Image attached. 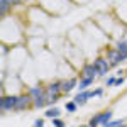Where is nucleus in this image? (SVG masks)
<instances>
[{
  "mask_svg": "<svg viewBox=\"0 0 127 127\" xmlns=\"http://www.w3.org/2000/svg\"><path fill=\"white\" fill-rule=\"evenodd\" d=\"M75 87H76V78H69L66 81H61V88H63L64 93H69Z\"/></svg>",
  "mask_w": 127,
  "mask_h": 127,
  "instance_id": "9",
  "label": "nucleus"
},
{
  "mask_svg": "<svg viewBox=\"0 0 127 127\" xmlns=\"http://www.w3.org/2000/svg\"><path fill=\"white\" fill-rule=\"evenodd\" d=\"M14 3H15L14 0H2V7H0V10H2V15H5V14H7V10H9L10 7L14 5Z\"/></svg>",
  "mask_w": 127,
  "mask_h": 127,
  "instance_id": "13",
  "label": "nucleus"
},
{
  "mask_svg": "<svg viewBox=\"0 0 127 127\" xmlns=\"http://www.w3.org/2000/svg\"><path fill=\"white\" fill-rule=\"evenodd\" d=\"M93 66L97 68L98 71V76H105L108 73V69H110V63H108L105 58H97L93 61Z\"/></svg>",
  "mask_w": 127,
  "mask_h": 127,
  "instance_id": "3",
  "label": "nucleus"
},
{
  "mask_svg": "<svg viewBox=\"0 0 127 127\" xmlns=\"http://www.w3.org/2000/svg\"><path fill=\"white\" fill-rule=\"evenodd\" d=\"M80 127H88V126H80Z\"/></svg>",
  "mask_w": 127,
  "mask_h": 127,
  "instance_id": "26",
  "label": "nucleus"
},
{
  "mask_svg": "<svg viewBox=\"0 0 127 127\" xmlns=\"http://www.w3.org/2000/svg\"><path fill=\"white\" fill-rule=\"evenodd\" d=\"M122 83H124V78H122V76H119V78H117V81H115V87L122 85Z\"/></svg>",
  "mask_w": 127,
  "mask_h": 127,
  "instance_id": "23",
  "label": "nucleus"
},
{
  "mask_svg": "<svg viewBox=\"0 0 127 127\" xmlns=\"http://www.w3.org/2000/svg\"><path fill=\"white\" fill-rule=\"evenodd\" d=\"M95 75H98V71L93 64H87L81 69V78H95Z\"/></svg>",
  "mask_w": 127,
  "mask_h": 127,
  "instance_id": "8",
  "label": "nucleus"
},
{
  "mask_svg": "<svg viewBox=\"0 0 127 127\" xmlns=\"http://www.w3.org/2000/svg\"><path fill=\"white\" fill-rule=\"evenodd\" d=\"M115 48H117V51L124 56V58H127V39L126 41H119Z\"/></svg>",
  "mask_w": 127,
  "mask_h": 127,
  "instance_id": "11",
  "label": "nucleus"
},
{
  "mask_svg": "<svg viewBox=\"0 0 127 127\" xmlns=\"http://www.w3.org/2000/svg\"><path fill=\"white\" fill-rule=\"evenodd\" d=\"M32 127H44V120H42V119H37V120L32 124Z\"/></svg>",
  "mask_w": 127,
  "mask_h": 127,
  "instance_id": "21",
  "label": "nucleus"
},
{
  "mask_svg": "<svg viewBox=\"0 0 127 127\" xmlns=\"http://www.w3.org/2000/svg\"><path fill=\"white\" fill-rule=\"evenodd\" d=\"M31 105H34V98L31 97L29 93H26V95H19V97H17L15 110H26V108H29Z\"/></svg>",
  "mask_w": 127,
  "mask_h": 127,
  "instance_id": "2",
  "label": "nucleus"
},
{
  "mask_svg": "<svg viewBox=\"0 0 127 127\" xmlns=\"http://www.w3.org/2000/svg\"><path fill=\"white\" fill-rule=\"evenodd\" d=\"M64 108L68 110L69 114H75V112H76V108H78V105H76L75 102H68V103L64 105Z\"/></svg>",
  "mask_w": 127,
  "mask_h": 127,
  "instance_id": "17",
  "label": "nucleus"
},
{
  "mask_svg": "<svg viewBox=\"0 0 127 127\" xmlns=\"http://www.w3.org/2000/svg\"><path fill=\"white\" fill-rule=\"evenodd\" d=\"M124 122L122 120H110V122H107L103 127H119V126H122Z\"/></svg>",
  "mask_w": 127,
  "mask_h": 127,
  "instance_id": "18",
  "label": "nucleus"
},
{
  "mask_svg": "<svg viewBox=\"0 0 127 127\" xmlns=\"http://www.w3.org/2000/svg\"><path fill=\"white\" fill-rule=\"evenodd\" d=\"M102 93H103V88L100 87V88H97V90L93 92V97H98V95H102Z\"/></svg>",
  "mask_w": 127,
  "mask_h": 127,
  "instance_id": "22",
  "label": "nucleus"
},
{
  "mask_svg": "<svg viewBox=\"0 0 127 127\" xmlns=\"http://www.w3.org/2000/svg\"><path fill=\"white\" fill-rule=\"evenodd\" d=\"M112 115H114V114H112L110 110H107V112H103V114H102V127L105 126L107 122H110V120H112Z\"/></svg>",
  "mask_w": 127,
  "mask_h": 127,
  "instance_id": "15",
  "label": "nucleus"
},
{
  "mask_svg": "<svg viewBox=\"0 0 127 127\" xmlns=\"http://www.w3.org/2000/svg\"><path fill=\"white\" fill-rule=\"evenodd\" d=\"M119 127H127V126H124V124H122V126H119Z\"/></svg>",
  "mask_w": 127,
  "mask_h": 127,
  "instance_id": "25",
  "label": "nucleus"
},
{
  "mask_svg": "<svg viewBox=\"0 0 127 127\" xmlns=\"http://www.w3.org/2000/svg\"><path fill=\"white\" fill-rule=\"evenodd\" d=\"M14 2H15V3H20V2H24V0H14Z\"/></svg>",
  "mask_w": 127,
  "mask_h": 127,
  "instance_id": "24",
  "label": "nucleus"
},
{
  "mask_svg": "<svg viewBox=\"0 0 127 127\" xmlns=\"http://www.w3.org/2000/svg\"><path fill=\"white\" fill-rule=\"evenodd\" d=\"M93 80H95V78H81V81L78 83V90H80V92L88 90L90 85H93Z\"/></svg>",
  "mask_w": 127,
  "mask_h": 127,
  "instance_id": "10",
  "label": "nucleus"
},
{
  "mask_svg": "<svg viewBox=\"0 0 127 127\" xmlns=\"http://www.w3.org/2000/svg\"><path fill=\"white\" fill-rule=\"evenodd\" d=\"M88 98H93V92H90V90H85V92H80L78 95L73 98V102H75L76 105H85Z\"/></svg>",
  "mask_w": 127,
  "mask_h": 127,
  "instance_id": "5",
  "label": "nucleus"
},
{
  "mask_svg": "<svg viewBox=\"0 0 127 127\" xmlns=\"http://www.w3.org/2000/svg\"><path fill=\"white\" fill-rule=\"evenodd\" d=\"M29 95L34 100H37V98H44L46 97V88L42 87H31L29 88Z\"/></svg>",
  "mask_w": 127,
  "mask_h": 127,
  "instance_id": "7",
  "label": "nucleus"
},
{
  "mask_svg": "<svg viewBox=\"0 0 127 127\" xmlns=\"http://www.w3.org/2000/svg\"><path fill=\"white\" fill-rule=\"evenodd\" d=\"M63 93V88H61V81H53L49 83L46 88V95H61Z\"/></svg>",
  "mask_w": 127,
  "mask_h": 127,
  "instance_id": "6",
  "label": "nucleus"
},
{
  "mask_svg": "<svg viewBox=\"0 0 127 127\" xmlns=\"http://www.w3.org/2000/svg\"><path fill=\"white\" fill-rule=\"evenodd\" d=\"M53 126L54 127H64V122L59 120V119H53Z\"/></svg>",
  "mask_w": 127,
  "mask_h": 127,
  "instance_id": "20",
  "label": "nucleus"
},
{
  "mask_svg": "<svg viewBox=\"0 0 127 127\" xmlns=\"http://www.w3.org/2000/svg\"><path fill=\"white\" fill-rule=\"evenodd\" d=\"M115 81H117L115 76H108L107 81H105V87H114V85H115Z\"/></svg>",
  "mask_w": 127,
  "mask_h": 127,
  "instance_id": "19",
  "label": "nucleus"
},
{
  "mask_svg": "<svg viewBox=\"0 0 127 127\" xmlns=\"http://www.w3.org/2000/svg\"><path fill=\"white\" fill-rule=\"evenodd\" d=\"M15 105H17V97H14V95H5V97H2V100H0L2 112L15 110Z\"/></svg>",
  "mask_w": 127,
  "mask_h": 127,
  "instance_id": "1",
  "label": "nucleus"
},
{
  "mask_svg": "<svg viewBox=\"0 0 127 127\" xmlns=\"http://www.w3.org/2000/svg\"><path fill=\"white\" fill-rule=\"evenodd\" d=\"M46 105H48V98H46V97L34 100V107H36V108H42V107H46Z\"/></svg>",
  "mask_w": 127,
  "mask_h": 127,
  "instance_id": "16",
  "label": "nucleus"
},
{
  "mask_svg": "<svg viewBox=\"0 0 127 127\" xmlns=\"http://www.w3.org/2000/svg\"><path fill=\"white\" fill-rule=\"evenodd\" d=\"M124 56L120 54L117 51V48H114V49H108V53H107V61L110 63V66H117L119 63H122L124 61Z\"/></svg>",
  "mask_w": 127,
  "mask_h": 127,
  "instance_id": "4",
  "label": "nucleus"
},
{
  "mask_svg": "<svg viewBox=\"0 0 127 127\" xmlns=\"http://www.w3.org/2000/svg\"><path fill=\"white\" fill-rule=\"evenodd\" d=\"M102 124V114H95L93 117L90 119V122H88V127H98Z\"/></svg>",
  "mask_w": 127,
  "mask_h": 127,
  "instance_id": "12",
  "label": "nucleus"
},
{
  "mask_svg": "<svg viewBox=\"0 0 127 127\" xmlns=\"http://www.w3.org/2000/svg\"><path fill=\"white\" fill-rule=\"evenodd\" d=\"M44 115H46L48 119H58V117H59V108H56V107H53V108H48Z\"/></svg>",
  "mask_w": 127,
  "mask_h": 127,
  "instance_id": "14",
  "label": "nucleus"
}]
</instances>
